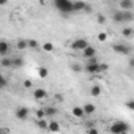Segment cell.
Here are the masks:
<instances>
[{
	"instance_id": "cell-1",
	"label": "cell",
	"mask_w": 134,
	"mask_h": 134,
	"mask_svg": "<svg viewBox=\"0 0 134 134\" xmlns=\"http://www.w3.org/2000/svg\"><path fill=\"white\" fill-rule=\"evenodd\" d=\"M54 5H55V8L62 13V16L65 14H70V13H74V10H73V2L71 0H55L54 2Z\"/></svg>"
},
{
	"instance_id": "cell-2",
	"label": "cell",
	"mask_w": 134,
	"mask_h": 134,
	"mask_svg": "<svg viewBox=\"0 0 134 134\" xmlns=\"http://www.w3.org/2000/svg\"><path fill=\"white\" fill-rule=\"evenodd\" d=\"M109 131H110L112 134H121V132H128V131H129V126H128V123H125V121H114V123L110 125Z\"/></svg>"
},
{
	"instance_id": "cell-3",
	"label": "cell",
	"mask_w": 134,
	"mask_h": 134,
	"mask_svg": "<svg viewBox=\"0 0 134 134\" xmlns=\"http://www.w3.org/2000/svg\"><path fill=\"white\" fill-rule=\"evenodd\" d=\"M88 46H90V43H88L85 38H76V40L71 43V49H73V51H82V52H84Z\"/></svg>"
},
{
	"instance_id": "cell-4",
	"label": "cell",
	"mask_w": 134,
	"mask_h": 134,
	"mask_svg": "<svg viewBox=\"0 0 134 134\" xmlns=\"http://www.w3.org/2000/svg\"><path fill=\"white\" fill-rule=\"evenodd\" d=\"M112 49H114V52L121 54V55H128V54L131 52V47L126 46L125 43H115V44L112 46Z\"/></svg>"
},
{
	"instance_id": "cell-5",
	"label": "cell",
	"mask_w": 134,
	"mask_h": 134,
	"mask_svg": "<svg viewBox=\"0 0 134 134\" xmlns=\"http://www.w3.org/2000/svg\"><path fill=\"white\" fill-rule=\"evenodd\" d=\"M14 115H16V118H19V120H25L27 117H29V109L27 107H18L16 109V112H14Z\"/></svg>"
},
{
	"instance_id": "cell-6",
	"label": "cell",
	"mask_w": 134,
	"mask_h": 134,
	"mask_svg": "<svg viewBox=\"0 0 134 134\" xmlns=\"http://www.w3.org/2000/svg\"><path fill=\"white\" fill-rule=\"evenodd\" d=\"M82 55H84V58H93V57H96V49L93 47V46H88L84 52H82Z\"/></svg>"
},
{
	"instance_id": "cell-7",
	"label": "cell",
	"mask_w": 134,
	"mask_h": 134,
	"mask_svg": "<svg viewBox=\"0 0 134 134\" xmlns=\"http://www.w3.org/2000/svg\"><path fill=\"white\" fill-rule=\"evenodd\" d=\"M132 7H134V3L131 2V0H121V2H120V8H121V11H131Z\"/></svg>"
},
{
	"instance_id": "cell-8",
	"label": "cell",
	"mask_w": 134,
	"mask_h": 134,
	"mask_svg": "<svg viewBox=\"0 0 134 134\" xmlns=\"http://www.w3.org/2000/svg\"><path fill=\"white\" fill-rule=\"evenodd\" d=\"M46 96H47L46 90H43V88H35V90H33V98H35V99L40 101V99H44Z\"/></svg>"
},
{
	"instance_id": "cell-9",
	"label": "cell",
	"mask_w": 134,
	"mask_h": 134,
	"mask_svg": "<svg viewBox=\"0 0 134 134\" xmlns=\"http://www.w3.org/2000/svg\"><path fill=\"white\" fill-rule=\"evenodd\" d=\"M71 114H73L76 118H82V117H85L84 107H81V106H74V107H73V110H71Z\"/></svg>"
},
{
	"instance_id": "cell-10",
	"label": "cell",
	"mask_w": 134,
	"mask_h": 134,
	"mask_svg": "<svg viewBox=\"0 0 134 134\" xmlns=\"http://www.w3.org/2000/svg\"><path fill=\"white\" fill-rule=\"evenodd\" d=\"M8 51H10V44L7 41H0V55H2V58L8 54Z\"/></svg>"
},
{
	"instance_id": "cell-11",
	"label": "cell",
	"mask_w": 134,
	"mask_h": 134,
	"mask_svg": "<svg viewBox=\"0 0 134 134\" xmlns=\"http://www.w3.org/2000/svg\"><path fill=\"white\" fill-rule=\"evenodd\" d=\"M82 107H84V112H85V115H92V114H95V110H96L95 104H92V103H87V104H84Z\"/></svg>"
},
{
	"instance_id": "cell-12",
	"label": "cell",
	"mask_w": 134,
	"mask_h": 134,
	"mask_svg": "<svg viewBox=\"0 0 134 134\" xmlns=\"http://www.w3.org/2000/svg\"><path fill=\"white\" fill-rule=\"evenodd\" d=\"M85 7H87V3H84V2H73V10H74V13L84 11Z\"/></svg>"
},
{
	"instance_id": "cell-13",
	"label": "cell",
	"mask_w": 134,
	"mask_h": 134,
	"mask_svg": "<svg viewBox=\"0 0 134 134\" xmlns=\"http://www.w3.org/2000/svg\"><path fill=\"white\" fill-rule=\"evenodd\" d=\"M134 21V13L131 11H123V24H129Z\"/></svg>"
},
{
	"instance_id": "cell-14",
	"label": "cell",
	"mask_w": 134,
	"mask_h": 134,
	"mask_svg": "<svg viewBox=\"0 0 134 134\" xmlns=\"http://www.w3.org/2000/svg\"><path fill=\"white\" fill-rule=\"evenodd\" d=\"M16 47H18L19 51H25V49L29 47V41H27V40H24V38H21V40H18Z\"/></svg>"
},
{
	"instance_id": "cell-15",
	"label": "cell",
	"mask_w": 134,
	"mask_h": 134,
	"mask_svg": "<svg viewBox=\"0 0 134 134\" xmlns=\"http://www.w3.org/2000/svg\"><path fill=\"white\" fill-rule=\"evenodd\" d=\"M112 19H114V22H117V24H123V11H115V13L112 14Z\"/></svg>"
},
{
	"instance_id": "cell-16",
	"label": "cell",
	"mask_w": 134,
	"mask_h": 134,
	"mask_svg": "<svg viewBox=\"0 0 134 134\" xmlns=\"http://www.w3.org/2000/svg\"><path fill=\"white\" fill-rule=\"evenodd\" d=\"M121 35H123L125 38H132L134 30H132L131 27H123V29H121Z\"/></svg>"
},
{
	"instance_id": "cell-17",
	"label": "cell",
	"mask_w": 134,
	"mask_h": 134,
	"mask_svg": "<svg viewBox=\"0 0 134 134\" xmlns=\"http://www.w3.org/2000/svg\"><path fill=\"white\" fill-rule=\"evenodd\" d=\"M90 95H92L93 98L101 96V87H99V85H93V87L90 88Z\"/></svg>"
},
{
	"instance_id": "cell-18",
	"label": "cell",
	"mask_w": 134,
	"mask_h": 134,
	"mask_svg": "<svg viewBox=\"0 0 134 134\" xmlns=\"http://www.w3.org/2000/svg\"><path fill=\"white\" fill-rule=\"evenodd\" d=\"M11 62H13V68H21V66L24 65V60L21 57H13Z\"/></svg>"
},
{
	"instance_id": "cell-19",
	"label": "cell",
	"mask_w": 134,
	"mask_h": 134,
	"mask_svg": "<svg viewBox=\"0 0 134 134\" xmlns=\"http://www.w3.org/2000/svg\"><path fill=\"white\" fill-rule=\"evenodd\" d=\"M38 76H40L41 79H46V77L49 76V71H47V68H44V66H40V68H38Z\"/></svg>"
},
{
	"instance_id": "cell-20",
	"label": "cell",
	"mask_w": 134,
	"mask_h": 134,
	"mask_svg": "<svg viewBox=\"0 0 134 134\" xmlns=\"http://www.w3.org/2000/svg\"><path fill=\"white\" fill-rule=\"evenodd\" d=\"M47 129H49L51 132H58V131H60V125H58L57 121H51V123H49V128H47Z\"/></svg>"
},
{
	"instance_id": "cell-21",
	"label": "cell",
	"mask_w": 134,
	"mask_h": 134,
	"mask_svg": "<svg viewBox=\"0 0 134 134\" xmlns=\"http://www.w3.org/2000/svg\"><path fill=\"white\" fill-rule=\"evenodd\" d=\"M0 65H2L3 68H8V66H13V62H11V58H7V57H3L2 60H0Z\"/></svg>"
},
{
	"instance_id": "cell-22",
	"label": "cell",
	"mask_w": 134,
	"mask_h": 134,
	"mask_svg": "<svg viewBox=\"0 0 134 134\" xmlns=\"http://www.w3.org/2000/svg\"><path fill=\"white\" fill-rule=\"evenodd\" d=\"M27 41H29V47H30V49H40V44H38V41H36V40L29 38Z\"/></svg>"
},
{
	"instance_id": "cell-23",
	"label": "cell",
	"mask_w": 134,
	"mask_h": 134,
	"mask_svg": "<svg viewBox=\"0 0 134 134\" xmlns=\"http://www.w3.org/2000/svg\"><path fill=\"white\" fill-rule=\"evenodd\" d=\"M44 112H46V115H49V117H54V115H57V109H55V107H52V106L46 107V109H44Z\"/></svg>"
},
{
	"instance_id": "cell-24",
	"label": "cell",
	"mask_w": 134,
	"mask_h": 134,
	"mask_svg": "<svg viewBox=\"0 0 134 134\" xmlns=\"http://www.w3.org/2000/svg\"><path fill=\"white\" fill-rule=\"evenodd\" d=\"M36 125H38V128H41V129H47V128H49V123H47L44 118H41V120H36Z\"/></svg>"
},
{
	"instance_id": "cell-25",
	"label": "cell",
	"mask_w": 134,
	"mask_h": 134,
	"mask_svg": "<svg viewBox=\"0 0 134 134\" xmlns=\"http://www.w3.org/2000/svg\"><path fill=\"white\" fill-rule=\"evenodd\" d=\"M43 51L52 52V51H54V44H52V43H44V44H43Z\"/></svg>"
},
{
	"instance_id": "cell-26",
	"label": "cell",
	"mask_w": 134,
	"mask_h": 134,
	"mask_svg": "<svg viewBox=\"0 0 134 134\" xmlns=\"http://www.w3.org/2000/svg\"><path fill=\"white\" fill-rule=\"evenodd\" d=\"M35 115H36V120H41V118H44V117H46V112H44V109H38Z\"/></svg>"
},
{
	"instance_id": "cell-27",
	"label": "cell",
	"mask_w": 134,
	"mask_h": 134,
	"mask_svg": "<svg viewBox=\"0 0 134 134\" xmlns=\"http://www.w3.org/2000/svg\"><path fill=\"white\" fill-rule=\"evenodd\" d=\"M106 40H107V33H106V32H99V33H98V41L104 43Z\"/></svg>"
},
{
	"instance_id": "cell-28",
	"label": "cell",
	"mask_w": 134,
	"mask_h": 134,
	"mask_svg": "<svg viewBox=\"0 0 134 134\" xmlns=\"http://www.w3.org/2000/svg\"><path fill=\"white\" fill-rule=\"evenodd\" d=\"M126 107H128L129 110H132V112H134V99H129V101H126Z\"/></svg>"
},
{
	"instance_id": "cell-29",
	"label": "cell",
	"mask_w": 134,
	"mask_h": 134,
	"mask_svg": "<svg viewBox=\"0 0 134 134\" xmlns=\"http://www.w3.org/2000/svg\"><path fill=\"white\" fill-rule=\"evenodd\" d=\"M96 21H98V24H104V22H106V16H103V14H98Z\"/></svg>"
},
{
	"instance_id": "cell-30",
	"label": "cell",
	"mask_w": 134,
	"mask_h": 134,
	"mask_svg": "<svg viewBox=\"0 0 134 134\" xmlns=\"http://www.w3.org/2000/svg\"><path fill=\"white\" fill-rule=\"evenodd\" d=\"M96 63H99V62H98V60H96V57H93V58H88V60H87V63H85V65H96Z\"/></svg>"
},
{
	"instance_id": "cell-31",
	"label": "cell",
	"mask_w": 134,
	"mask_h": 134,
	"mask_svg": "<svg viewBox=\"0 0 134 134\" xmlns=\"http://www.w3.org/2000/svg\"><path fill=\"white\" fill-rule=\"evenodd\" d=\"M87 134H99L96 128H87Z\"/></svg>"
},
{
	"instance_id": "cell-32",
	"label": "cell",
	"mask_w": 134,
	"mask_h": 134,
	"mask_svg": "<svg viewBox=\"0 0 134 134\" xmlns=\"http://www.w3.org/2000/svg\"><path fill=\"white\" fill-rule=\"evenodd\" d=\"M32 85H33L32 81H24V87H25V88H32Z\"/></svg>"
},
{
	"instance_id": "cell-33",
	"label": "cell",
	"mask_w": 134,
	"mask_h": 134,
	"mask_svg": "<svg viewBox=\"0 0 134 134\" xmlns=\"http://www.w3.org/2000/svg\"><path fill=\"white\" fill-rule=\"evenodd\" d=\"M71 70H73V71H81L82 68H81L79 65H73V66H71Z\"/></svg>"
},
{
	"instance_id": "cell-34",
	"label": "cell",
	"mask_w": 134,
	"mask_h": 134,
	"mask_svg": "<svg viewBox=\"0 0 134 134\" xmlns=\"http://www.w3.org/2000/svg\"><path fill=\"white\" fill-rule=\"evenodd\" d=\"M5 87H7V77L2 76V88H5Z\"/></svg>"
},
{
	"instance_id": "cell-35",
	"label": "cell",
	"mask_w": 134,
	"mask_h": 134,
	"mask_svg": "<svg viewBox=\"0 0 134 134\" xmlns=\"http://www.w3.org/2000/svg\"><path fill=\"white\" fill-rule=\"evenodd\" d=\"M84 11H85V13H90V11H92V7H90V5H87V7H85V10H84Z\"/></svg>"
},
{
	"instance_id": "cell-36",
	"label": "cell",
	"mask_w": 134,
	"mask_h": 134,
	"mask_svg": "<svg viewBox=\"0 0 134 134\" xmlns=\"http://www.w3.org/2000/svg\"><path fill=\"white\" fill-rule=\"evenodd\" d=\"M54 98H55V99H57V101H62V99H63V96H62V95H55V96H54Z\"/></svg>"
},
{
	"instance_id": "cell-37",
	"label": "cell",
	"mask_w": 134,
	"mask_h": 134,
	"mask_svg": "<svg viewBox=\"0 0 134 134\" xmlns=\"http://www.w3.org/2000/svg\"><path fill=\"white\" fill-rule=\"evenodd\" d=\"M129 66H131V68H134V58L129 60Z\"/></svg>"
},
{
	"instance_id": "cell-38",
	"label": "cell",
	"mask_w": 134,
	"mask_h": 134,
	"mask_svg": "<svg viewBox=\"0 0 134 134\" xmlns=\"http://www.w3.org/2000/svg\"><path fill=\"white\" fill-rule=\"evenodd\" d=\"M121 134H128V132H121Z\"/></svg>"
}]
</instances>
